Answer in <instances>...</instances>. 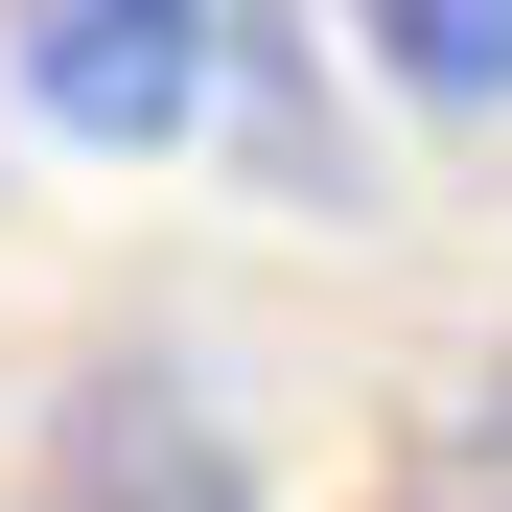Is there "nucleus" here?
I'll list each match as a JSON object with an SVG mask.
<instances>
[{
  "mask_svg": "<svg viewBox=\"0 0 512 512\" xmlns=\"http://www.w3.org/2000/svg\"><path fill=\"white\" fill-rule=\"evenodd\" d=\"M0 70H24L47 140L163 163V140L210 117V0H0Z\"/></svg>",
  "mask_w": 512,
  "mask_h": 512,
  "instance_id": "obj_1",
  "label": "nucleus"
},
{
  "mask_svg": "<svg viewBox=\"0 0 512 512\" xmlns=\"http://www.w3.org/2000/svg\"><path fill=\"white\" fill-rule=\"evenodd\" d=\"M24 512H256V466H233V419L163 373V350H94L47 396V489Z\"/></svg>",
  "mask_w": 512,
  "mask_h": 512,
  "instance_id": "obj_2",
  "label": "nucleus"
},
{
  "mask_svg": "<svg viewBox=\"0 0 512 512\" xmlns=\"http://www.w3.org/2000/svg\"><path fill=\"white\" fill-rule=\"evenodd\" d=\"M419 117H512V0H350Z\"/></svg>",
  "mask_w": 512,
  "mask_h": 512,
  "instance_id": "obj_3",
  "label": "nucleus"
},
{
  "mask_svg": "<svg viewBox=\"0 0 512 512\" xmlns=\"http://www.w3.org/2000/svg\"><path fill=\"white\" fill-rule=\"evenodd\" d=\"M396 512H512V373H466L443 419H419V489Z\"/></svg>",
  "mask_w": 512,
  "mask_h": 512,
  "instance_id": "obj_4",
  "label": "nucleus"
}]
</instances>
